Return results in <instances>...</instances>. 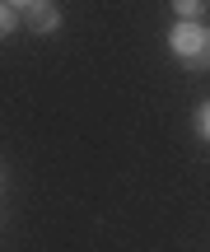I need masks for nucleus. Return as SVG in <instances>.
Returning a JSON list of instances; mask_svg holds the SVG:
<instances>
[{"mask_svg":"<svg viewBox=\"0 0 210 252\" xmlns=\"http://www.w3.org/2000/svg\"><path fill=\"white\" fill-rule=\"evenodd\" d=\"M9 28H14V5H5V0H0V37H5Z\"/></svg>","mask_w":210,"mask_h":252,"instance_id":"obj_4","label":"nucleus"},{"mask_svg":"<svg viewBox=\"0 0 210 252\" xmlns=\"http://www.w3.org/2000/svg\"><path fill=\"white\" fill-rule=\"evenodd\" d=\"M196 131H201V135H206V140H210V103H206V108H201V112H196Z\"/></svg>","mask_w":210,"mask_h":252,"instance_id":"obj_5","label":"nucleus"},{"mask_svg":"<svg viewBox=\"0 0 210 252\" xmlns=\"http://www.w3.org/2000/svg\"><path fill=\"white\" fill-rule=\"evenodd\" d=\"M24 19H28L33 33H52V28H61V9L47 5V0H33V5L24 9Z\"/></svg>","mask_w":210,"mask_h":252,"instance_id":"obj_2","label":"nucleus"},{"mask_svg":"<svg viewBox=\"0 0 210 252\" xmlns=\"http://www.w3.org/2000/svg\"><path fill=\"white\" fill-rule=\"evenodd\" d=\"M168 42H173V56L182 65H210V28H201L196 19H182Z\"/></svg>","mask_w":210,"mask_h":252,"instance_id":"obj_1","label":"nucleus"},{"mask_svg":"<svg viewBox=\"0 0 210 252\" xmlns=\"http://www.w3.org/2000/svg\"><path fill=\"white\" fill-rule=\"evenodd\" d=\"M173 9L182 19H192V14H201V9H206V0H173Z\"/></svg>","mask_w":210,"mask_h":252,"instance_id":"obj_3","label":"nucleus"},{"mask_svg":"<svg viewBox=\"0 0 210 252\" xmlns=\"http://www.w3.org/2000/svg\"><path fill=\"white\" fill-rule=\"evenodd\" d=\"M5 5H14V9H28V5H33V0H5Z\"/></svg>","mask_w":210,"mask_h":252,"instance_id":"obj_6","label":"nucleus"}]
</instances>
